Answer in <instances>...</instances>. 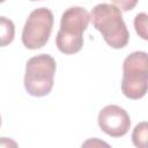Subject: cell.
Masks as SVG:
<instances>
[{
	"label": "cell",
	"instance_id": "30bf717a",
	"mask_svg": "<svg viewBox=\"0 0 148 148\" xmlns=\"http://www.w3.org/2000/svg\"><path fill=\"white\" fill-rule=\"evenodd\" d=\"M81 148H111V146L108 142L103 141L102 139L91 138V139H87L82 143Z\"/></svg>",
	"mask_w": 148,
	"mask_h": 148
},
{
	"label": "cell",
	"instance_id": "52a82bcc",
	"mask_svg": "<svg viewBox=\"0 0 148 148\" xmlns=\"http://www.w3.org/2000/svg\"><path fill=\"white\" fill-rule=\"evenodd\" d=\"M15 36V25L12 20L0 16V47L9 45Z\"/></svg>",
	"mask_w": 148,
	"mask_h": 148
},
{
	"label": "cell",
	"instance_id": "8992f818",
	"mask_svg": "<svg viewBox=\"0 0 148 148\" xmlns=\"http://www.w3.org/2000/svg\"><path fill=\"white\" fill-rule=\"evenodd\" d=\"M97 121L99 128L112 138L124 136L131 127V118L127 111L114 104L104 106L98 113Z\"/></svg>",
	"mask_w": 148,
	"mask_h": 148
},
{
	"label": "cell",
	"instance_id": "7c38bea8",
	"mask_svg": "<svg viewBox=\"0 0 148 148\" xmlns=\"http://www.w3.org/2000/svg\"><path fill=\"white\" fill-rule=\"evenodd\" d=\"M112 5H114L116 7H118L119 9H123V10H130L132 7H134L136 5V1H133V2H128V1H114L112 2Z\"/></svg>",
	"mask_w": 148,
	"mask_h": 148
},
{
	"label": "cell",
	"instance_id": "ba28073f",
	"mask_svg": "<svg viewBox=\"0 0 148 148\" xmlns=\"http://www.w3.org/2000/svg\"><path fill=\"white\" fill-rule=\"evenodd\" d=\"M147 136H148L147 121H141L133 130L132 142L136 148H147Z\"/></svg>",
	"mask_w": 148,
	"mask_h": 148
},
{
	"label": "cell",
	"instance_id": "5b68a950",
	"mask_svg": "<svg viewBox=\"0 0 148 148\" xmlns=\"http://www.w3.org/2000/svg\"><path fill=\"white\" fill-rule=\"evenodd\" d=\"M53 27V14L46 7L34 9L23 27L22 43L29 50L43 47L51 35Z\"/></svg>",
	"mask_w": 148,
	"mask_h": 148
},
{
	"label": "cell",
	"instance_id": "9c48e42d",
	"mask_svg": "<svg viewBox=\"0 0 148 148\" xmlns=\"http://www.w3.org/2000/svg\"><path fill=\"white\" fill-rule=\"evenodd\" d=\"M147 20H148V16H147L146 13H140L134 18L135 31L145 40L148 39V35H147V27H148V24H147Z\"/></svg>",
	"mask_w": 148,
	"mask_h": 148
},
{
	"label": "cell",
	"instance_id": "6da1fadb",
	"mask_svg": "<svg viewBox=\"0 0 148 148\" xmlns=\"http://www.w3.org/2000/svg\"><path fill=\"white\" fill-rule=\"evenodd\" d=\"M89 16L92 25L102 34L109 46L123 49L127 45L130 32L118 7L112 3H98L92 8Z\"/></svg>",
	"mask_w": 148,
	"mask_h": 148
},
{
	"label": "cell",
	"instance_id": "7a4b0ae2",
	"mask_svg": "<svg viewBox=\"0 0 148 148\" xmlns=\"http://www.w3.org/2000/svg\"><path fill=\"white\" fill-rule=\"evenodd\" d=\"M90 21L89 13L79 6L67 8L60 21V29L56 37L58 50L65 54L77 53L83 46V32Z\"/></svg>",
	"mask_w": 148,
	"mask_h": 148
},
{
	"label": "cell",
	"instance_id": "8fae6325",
	"mask_svg": "<svg viewBox=\"0 0 148 148\" xmlns=\"http://www.w3.org/2000/svg\"><path fill=\"white\" fill-rule=\"evenodd\" d=\"M0 148H18V145L10 138H0Z\"/></svg>",
	"mask_w": 148,
	"mask_h": 148
},
{
	"label": "cell",
	"instance_id": "3957f363",
	"mask_svg": "<svg viewBox=\"0 0 148 148\" xmlns=\"http://www.w3.org/2000/svg\"><path fill=\"white\" fill-rule=\"evenodd\" d=\"M56 60L46 53L30 58L25 65L24 88L35 97H43L51 92L56 73Z\"/></svg>",
	"mask_w": 148,
	"mask_h": 148
},
{
	"label": "cell",
	"instance_id": "4fadbf2b",
	"mask_svg": "<svg viewBox=\"0 0 148 148\" xmlns=\"http://www.w3.org/2000/svg\"><path fill=\"white\" fill-rule=\"evenodd\" d=\"M0 126H1V117H0Z\"/></svg>",
	"mask_w": 148,
	"mask_h": 148
},
{
	"label": "cell",
	"instance_id": "277c9868",
	"mask_svg": "<svg viewBox=\"0 0 148 148\" xmlns=\"http://www.w3.org/2000/svg\"><path fill=\"white\" fill-rule=\"evenodd\" d=\"M148 57L143 51L128 54L123 64L121 91L130 99H140L147 92Z\"/></svg>",
	"mask_w": 148,
	"mask_h": 148
}]
</instances>
